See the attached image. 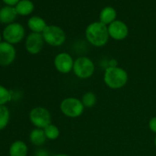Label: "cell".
Instances as JSON below:
<instances>
[{
	"label": "cell",
	"instance_id": "484cf974",
	"mask_svg": "<svg viewBox=\"0 0 156 156\" xmlns=\"http://www.w3.org/2000/svg\"><path fill=\"white\" fill-rule=\"evenodd\" d=\"M53 156H69V155H66V154H56V155H54Z\"/></svg>",
	"mask_w": 156,
	"mask_h": 156
},
{
	"label": "cell",
	"instance_id": "7402d4cb",
	"mask_svg": "<svg viewBox=\"0 0 156 156\" xmlns=\"http://www.w3.org/2000/svg\"><path fill=\"white\" fill-rule=\"evenodd\" d=\"M149 127L153 133H156V117H152L149 123Z\"/></svg>",
	"mask_w": 156,
	"mask_h": 156
},
{
	"label": "cell",
	"instance_id": "44dd1931",
	"mask_svg": "<svg viewBox=\"0 0 156 156\" xmlns=\"http://www.w3.org/2000/svg\"><path fill=\"white\" fill-rule=\"evenodd\" d=\"M11 99H12V94L10 91L4 86L0 85V106L5 105L10 101Z\"/></svg>",
	"mask_w": 156,
	"mask_h": 156
},
{
	"label": "cell",
	"instance_id": "d6986e66",
	"mask_svg": "<svg viewBox=\"0 0 156 156\" xmlns=\"http://www.w3.org/2000/svg\"><path fill=\"white\" fill-rule=\"evenodd\" d=\"M10 120V112L5 105L0 106V130L5 129Z\"/></svg>",
	"mask_w": 156,
	"mask_h": 156
},
{
	"label": "cell",
	"instance_id": "d4e9b609",
	"mask_svg": "<svg viewBox=\"0 0 156 156\" xmlns=\"http://www.w3.org/2000/svg\"><path fill=\"white\" fill-rule=\"evenodd\" d=\"M118 63H117V61L114 59H111L109 61V66L110 67H116L117 66Z\"/></svg>",
	"mask_w": 156,
	"mask_h": 156
},
{
	"label": "cell",
	"instance_id": "ffe728a7",
	"mask_svg": "<svg viewBox=\"0 0 156 156\" xmlns=\"http://www.w3.org/2000/svg\"><path fill=\"white\" fill-rule=\"evenodd\" d=\"M81 101H82L85 108H91L96 105L97 97H96L94 93L91 92V91H88L83 94Z\"/></svg>",
	"mask_w": 156,
	"mask_h": 156
},
{
	"label": "cell",
	"instance_id": "277c9868",
	"mask_svg": "<svg viewBox=\"0 0 156 156\" xmlns=\"http://www.w3.org/2000/svg\"><path fill=\"white\" fill-rule=\"evenodd\" d=\"M94 63L87 56H79L74 61L73 71L79 79H89L94 73Z\"/></svg>",
	"mask_w": 156,
	"mask_h": 156
},
{
	"label": "cell",
	"instance_id": "7a4b0ae2",
	"mask_svg": "<svg viewBox=\"0 0 156 156\" xmlns=\"http://www.w3.org/2000/svg\"><path fill=\"white\" fill-rule=\"evenodd\" d=\"M128 79L127 72L119 66H108L104 74V82L111 89H120L124 87L127 84Z\"/></svg>",
	"mask_w": 156,
	"mask_h": 156
},
{
	"label": "cell",
	"instance_id": "3957f363",
	"mask_svg": "<svg viewBox=\"0 0 156 156\" xmlns=\"http://www.w3.org/2000/svg\"><path fill=\"white\" fill-rule=\"evenodd\" d=\"M59 108L61 112L69 118H77L80 117L85 111V107L82 101L73 97L63 99L60 103Z\"/></svg>",
	"mask_w": 156,
	"mask_h": 156
},
{
	"label": "cell",
	"instance_id": "e0dca14e",
	"mask_svg": "<svg viewBox=\"0 0 156 156\" xmlns=\"http://www.w3.org/2000/svg\"><path fill=\"white\" fill-rule=\"evenodd\" d=\"M34 6L33 2L30 0H21L15 6V9L20 15H28L33 12Z\"/></svg>",
	"mask_w": 156,
	"mask_h": 156
},
{
	"label": "cell",
	"instance_id": "4fadbf2b",
	"mask_svg": "<svg viewBox=\"0 0 156 156\" xmlns=\"http://www.w3.org/2000/svg\"><path fill=\"white\" fill-rule=\"evenodd\" d=\"M17 13L15 8L5 6L0 9V22L3 24H12L16 18Z\"/></svg>",
	"mask_w": 156,
	"mask_h": 156
},
{
	"label": "cell",
	"instance_id": "ba28073f",
	"mask_svg": "<svg viewBox=\"0 0 156 156\" xmlns=\"http://www.w3.org/2000/svg\"><path fill=\"white\" fill-rule=\"evenodd\" d=\"M74 61L71 55L66 52H62L55 56L53 63L55 68L59 73L62 74H68L73 71Z\"/></svg>",
	"mask_w": 156,
	"mask_h": 156
},
{
	"label": "cell",
	"instance_id": "8992f818",
	"mask_svg": "<svg viewBox=\"0 0 156 156\" xmlns=\"http://www.w3.org/2000/svg\"><path fill=\"white\" fill-rule=\"evenodd\" d=\"M29 118L32 124L36 128L44 129L46 126L52 123V117L50 112L45 108L36 107L31 109L29 113Z\"/></svg>",
	"mask_w": 156,
	"mask_h": 156
},
{
	"label": "cell",
	"instance_id": "4316f807",
	"mask_svg": "<svg viewBox=\"0 0 156 156\" xmlns=\"http://www.w3.org/2000/svg\"><path fill=\"white\" fill-rule=\"evenodd\" d=\"M2 42V35H1V34H0V43Z\"/></svg>",
	"mask_w": 156,
	"mask_h": 156
},
{
	"label": "cell",
	"instance_id": "9c48e42d",
	"mask_svg": "<svg viewBox=\"0 0 156 156\" xmlns=\"http://www.w3.org/2000/svg\"><path fill=\"white\" fill-rule=\"evenodd\" d=\"M44 40L42 34L30 33L25 40V48L27 53L31 55H37L41 52L44 45Z\"/></svg>",
	"mask_w": 156,
	"mask_h": 156
},
{
	"label": "cell",
	"instance_id": "ac0fdd59",
	"mask_svg": "<svg viewBox=\"0 0 156 156\" xmlns=\"http://www.w3.org/2000/svg\"><path fill=\"white\" fill-rule=\"evenodd\" d=\"M46 137L49 140H56L60 135V130L57 126L50 123L44 129Z\"/></svg>",
	"mask_w": 156,
	"mask_h": 156
},
{
	"label": "cell",
	"instance_id": "7c38bea8",
	"mask_svg": "<svg viewBox=\"0 0 156 156\" xmlns=\"http://www.w3.org/2000/svg\"><path fill=\"white\" fill-rule=\"evenodd\" d=\"M27 27L31 30L32 33L42 34L47 24L42 18L39 16H33L27 21Z\"/></svg>",
	"mask_w": 156,
	"mask_h": 156
},
{
	"label": "cell",
	"instance_id": "5b68a950",
	"mask_svg": "<svg viewBox=\"0 0 156 156\" xmlns=\"http://www.w3.org/2000/svg\"><path fill=\"white\" fill-rule=\"evenodd\" d=\"M42 35L44 42L52 47H60L66 40L65 31L56 25H47Z\"/></svg>",
	"mask_w": 156,
	"mask_h": 156
},
{
	"label": "cell",
	"instance_id": "603a6c76",
	"mask_svg": "<svg viewBox=\"0 0 156 156\" xmlns=\"http://www.w3.org/2000/svg\"><path fill=\"white\" fill-rule=\"evenodd\" d=\"M35 156H50V154L44 149H39L35 153Z\"/></svg>",
	"mask_w": 156,
	"mask_h": 156
},
{
	"label": "cell",
	"instance_id": "8fae6325",
	"mask_svg": "<svg viewBox=\"0 0 156 156\" xmlns=\"http://www.w3.org/2000/svg\"><path fill=\"white\" fill-rule=\"evenodd\" d=\"M16 57V50L15 47L9 43H0V65L7 66L15 61Z\"/></svg>",
	"mask_w": 156,
	"mask_h": 156
},
{
	"label": "cell",
	"instance_id": "30bf717a",
	"mask_svg": "<svg viewBox=\"0 0 156 156\" xmlns=\"http://www.w3.org/2000/svg\"><path fill=\"white\" fill-rule=\"evenodd\" d=\"M110 37L115 41H123L129 34V28L123 21L116 20L108 26Z\"/></svg>",
	"mask_w": 156,
	"mask_h": 156
},
{
	"label": "cell",
	"instance_id": "6da1fadb",
	"mask_svg": "<svg viewBox=\"0 0 156 156\" xmlns=\"http://www.w3.org/2000/svg\"><path fill=\"white\" fill-rule=\"evenodd\" d=\"M85 34L88 42L96 47L106 45L110 37L108 26L101 21H95L88 24L85 29Z\"/></svg>",
	"mask_w": 156,
	"mask_h": 156
},
{
	"label": "cell",
	"instance_id": "52a82bcc",
	"mask_svg": "<svg viewBox=\"0 0 156 156\" xmlns=\"http://www.w3.org/2000/svg\"><path fill=\"white\" fill-rule=\"evenodd\" d=\"M2 37L5 42L14 45L22 41L25 37V30L22 24L13 22L5 27Z\"/></svg>",
	"mask_w": 156,
	"mask_h": 156
},
{
	"label": "cell",
	"instance_id": "2e32d148",
	"mask_svg": "<svg viewBox=\"0 0 156 156\" xmlns=\"http://www.w3.org/2000/svg\"><path fill=\"white\" fill-rule=\"evenodd\" d=\"M30 143L36 146H43L47 141V137L44 133V129H40V128H35L29 135Z\"/></svg>",
	"mask_w": 156,
	"mask_h": 156
},
{
	"label": "cell",
	"instance_id": "83f0119b",
	"mask_svg": "<svg viewBox=\"0 0 156 156\" xmlns=\"http://www.w3.org/2000/svg\"><path fill=\"white\" fill-rule=\"evenodd\" d=\"M155 147H156V136H155Z\"/></svg>",
	"mask_w": 156,
	"mask_h": 156
},
{
	"label": "cell",
	"instance_id": "cb8c5ba5",
	"mask_svg": "<svg viewBox=\"0 0 156 156\" xmlns=\"http://www.w3.org/2000/svg\"><path fill=\"white\" fill-rule=\"evenodd\" d=\"M2 1L7 5H9V6H12L18 4L21 0H2Z\"/></svg>",
	"mask_w": 156,
	"mask_h": 156
},
{
	"label": "cell",
	"instance_id": "5bb4252c",
	"mask_svg": "<svg viewBox=\"0 0 156 156\" xmlns=\"http://www.w3.org/2000/svg\"><path fill=\"white\" fill-rule=\"evenodd\" d=\"M9 152L10 156H27L28 147L24 142L18 140L11 145Z\"/></svg>",
	"mask_w": 156,
	"mask_h": 156
},
{
	"label": "cell",
	"instance_id": "9a60e30c",
	"mask_svg": "<svg viewBox=\"0 0 156 156\" xmlns=\"http://www.w3.org/2000/svg\"><path fill=\"white\" fill-rule=\"evenodd\" d=\"M116 18H117V12L115 9L114 8L108 6L102 9L100 15H99V18H100L99 21L108 26L114 21H116Z\"/></svg>",
	"mask_w": 156,
	"mask_h": 156
}]
</instances>
